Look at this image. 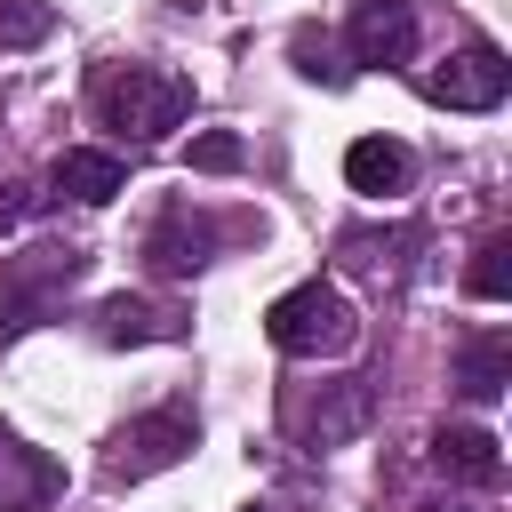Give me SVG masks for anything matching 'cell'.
<instances>
[{
  "label": "cell",
  "mask_w": 512,
  "mask_h": 512,
  "mask_svg": "<svg viewBox=\"0 0 512 512\" xmlns=\"http://www.w3.org/2000/svg\"><path fill=\"white\" fill-rule=\"evenodd\" d=\"M192 440H200V416H192L184 400L128 416V424L104 440V488H128V480H152V472H168L176 456H192Z\"/></svg>",
  "instance_id": "cell-3"
},
{
  "label": "cell",
  "mask_w": 512,
  "mask_h": 512,
  "mask_svg": "<svg viewBox=\"0 0 512 512\" xmlns=\"http://www.w3.org/2000/svg\"><path fill=\"white\" fill-rule=\"evenodd\" d=\"M368 416H376V376H336V384H320V400L296 416V432H304V448H336V440H352Z\"/></svg>",
  "instance_id": "cell-9"
},
{
  "label": "cell",
  "mask_w": 512,
  "mask_h": 512,
  "mask_svg": "<svg viewBox=\"0 0 512 512\" xmlns=\"http://www.w3.org/2000/svg\"><path fill=\"white\" fill-rule=\"evenodd\" d=\"M88 104L104 128H120L128 144H160L168 128L192 120V80L168 64H104L88 80Z\"/></svg>",
  "instance_id": "cell-1"
},
{
  "label": "cell",
  "mask_w": 512,
  "mask_h": 512,
  "mask_svg": "<svg viewBox=\"0 0 512 512\" xmlns=\"http://www.w3.org/2000/svg\"><path fill=\"white\" fill-rule=\"evenodd\" d=\"M16 216H24V184H8V200H0V232H8Z\"/></svg>",
  "instance_id": "cell-18"
},
{
  "label": "cell",
  "mask_w": 512,
  "mask_h": 512,
  "mask_svg": "<svg viewBox=\"0 0 512 512\" xmlns=\"http://www.w3.org/2000/svg\"><path fill=\"white\" fill-rule=\"evenodd\" d=\"M48 32H56V0H0V56L40 48Z\"/></svg>",
  "instance_id": "cell-15"
},
{
  "label": "cell",
  "mask_w": 512,
  "mask_h": 512,
  "mask_svg": "<svg viewBox=\"0 0 512 512\" xmlns=\"http://www.w3.org/2000/svg\"><path fill=\"white\" fill-rule=\"evenodd\" d=\"M264 336H272L288 360H336V352L360 344V312H352V296H344L336 280H296L288 296H272Z\"/></svg>",
  "instance_id": "cell-2"
},
{
  "label": "cell",
  "mask_w": 512,
  "mask_h": 512,
  "mask_svg": "<svg viewBox=\"0 0 512 512\" xmlns=\"http://www.w3.org/2000/svg\"><path fill=\"white\" fill-rule=\"evenodd\" d=\"M504 384H512V336H504V328L464 336V344H456V392H464L472 408H488V400H504Z\"/></svg>",
  "instance_id": "cell-11"
},
{
  "label": "cell",
  "mask_w": 512,
  "mask_h": 512,
  "mask_svg": "<svg viewBox=\"0 0 512 512\" xmlns=\"http://www.w3.org/2000/svg\"><path fill=\"white\" fill-rule=\"evenodd\" d=\"M504 88H512V64H504L496 40H472V48H456L440 72H424V96L448 104V112H496Z\"/></svg>",
  "instance_id": "cell-5"
},
{
  "label": "cell",
  "mask_w": 512,
  "mask_h": 512,
  "mask_svg": "<svg viewBox=\"0 0 512 512\" xmlns=\"http://www.w3.org/2000/svg\"><path fill=\"white\" fill-rule=\"evenodd\" d=\"M208 256H216V216L192 208V200H168V208L152 216V232H144V264L168 272V280H184V272H200Z\"/></svg>",
  "instance_id": "cell-6"
},
{
  "label": "cell",
  "mask_w": 512,
  "mask_h": 512,
  "mask_svg": "<svg viewBox=\"0 0 512 512\" xmlns=\"http://www.w3.org/2000/svg\"><path fill=\"white\" fill-rule=\"evenodd\" d=\"M48 496H64V464L0 424V512H40Z\"/></svg>",
  "instance_id": "cell-8"
},
{
  "label": "cell",
  "mask_w": 512,
  "mask_h": 512,
  "mask_svg": "<svg viewBox=\"0 0 512 512\" xmlns=\"http://www.w3.org/2000/svg\"><path fill=\"white\" fill-rule=\"evenodd\" d=\"M464 288H472L480 304H504V296H512V240H504V232L472 248V272H464Z\"/></svg>",
  "instance_id": "cell-16"
},
{
  "label": "cell",
  "mask_w": 512,
  "mask_h": 512,
  "mask_svg": "<svg viewBox=\"0 0 512 512\" xmlns=\"http://www.w3.org/2000/svg\"><path fill=\"white\" fill-rule=\"evenodd\" d=\"M352 64H408L416 56V0H352Z\"/></svg>",
  "instance_id": "cell-7"
},
{
  "label": "cell",
  "mask_w": 512,
  "mask_h": 512,
  "mask_svg": "<svg viewBox=\"0 0 512 512\" xmlns=\"http://www.w3.org/2000/svg\"><path fill=\"white\" fill-rule=\"evenodd\" d=\"M192 168H208V176H224V168H240V136H192Z\"/></svg>",
  "instance_id": "cell-17"
},
{
  "label": "cell",
  "mask_w": 512,
  "mask_h": 512,
  "mask_svg": "<svg viewBox=\"0 0 512 512\" xmlns=\"http://www.w3.org/2000/svg\"><path fill=\"white\" fill-rule=\"evenodd\" d=\"M248 512H264V504H248Z\"/></svg>",
  "instance_id": "cell-20"
},
{
  "label": "cell",
  "mask_w": 512,
  "mask_h": 512,
  "mask_svg": "<svg viewBox=\"0 0 512 512\" xmlns=\"http://www.w3.org/2000/svg\"><path fill=\"white\" fill-rule=\"evenodd\" d=\"M432 464L456 472V480H472V488H496L504 480V456H496V440L480 424H440L432 432Z\"/></svg>",
  "instance_id": "cell-13"
},
{
  "label": "cell",
  "mask_w": 512,
  "mask_h": 512,
  "mask_svg": "<svg viewBox=\"0 0 512 512\" xmlns=\"http://www.w3.org/2000/svg\"><path fill=\"white\" fill-rule=\"evenodd\" d=\"M96 336L104 344H176V336H192V312L184 304H152V296H104L96 304Z\"/></svg>",
  "instance_id": "cell-10"
},
{
  "label": "cell",
  "mask_w": 512,
  "mask_h": 512,
  "mask_svg": "<svg viewBox=\"0 0 512 512\" xmlns=\"http://www.w3.org/2000/svg\"><path fill=\"white\" fill-rule=\"evenodd\" d=\"M48 184H56V200H80V208H104L112 192H128V168H120L112 152H64V160L48 168Z\"/></svg>",
  "instance_id": "cell-14"
},
{
  "label": "cell",
  "mask_w": 512,
  "mask_h": 512,
  "mask_svg": "<svg viewBox=\"0 0 512 512\" xmlns=\"http://www.w3.org/2000/svg\"><path fill=\"white\" fill-rule=\"evenodd\" d=\"M88 272V248H16V256H0V336H16V328H32L72 280Z\"/></svg>",
  "instance_id": "cell-4"
},
{
  "label": "cell",
  "mask_w": 512,
  "mask_h": 512,
  "mask_svg": "<svg viewBox=\"0 0 512 512\" xmlns=\"http://www.w3.org/2000/svg\"><path fill=\"white\" fill-rule=\"evenodd\" d=\"M416 512H464V504H416Z\"/></svg>",
  "instance_id": "cell-19"
},
{
  "label": "cell",
  "mask_w": 512,
  "mask_h": 512,
  "mask_svg": "<svg viewBox=\"0 0 512 512\" xmlns=\"http://www.w3.org/2000/svg\"><path fill=\"white\" fill-rule=\"evenodd\" d=\"M408 176H416V160H408V144H392V136H360V144L344 152V184L368 192V200L408 192Z\"/></svg>",
  "instance_id": "cell-12"
}]
</instances>
